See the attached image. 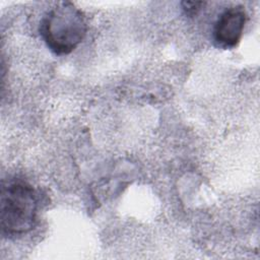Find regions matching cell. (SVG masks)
Returning a JSON list of instances; mask_svg holds the SVG:
<instances>
[{"mask_svg":"<svg viewBox=\"0 0 260 260\" xmlns=\"http://www.w3.org/2000/svg\"><path fill=\"white\" fill-rule=\"evenodd\" d=\"M86 31L83 12L69 1L57 3L40 22V35L56 55L71 53L83 41Z\"/></svg>","mask_w":260,"mask_h":260,"instance_id":"1","label":"cell"},{"mask_svg":"<svg viewBox=\"0 0 260 260\" xmlns=\"http://www.w3.org/2000/svg\"><path fill=\"white\" fill-rule=\"evenodd\" d=\"M38 198L32 186L21 179L3 181L0 191V226L3 234L29 232L37 220Z\"/></svg>","mask_w":260,"mask_h":260,"instance_id":"2","label":"cell"},{"mask_svg":"<svg viewBox=\"0 0 260 260\" xmlns=\"http://www.w3.org/2000/svg\"><path fill=\"white\" fill-rule=\"evenodd\" d=\"M247 14L245 7L236 5L224 9L213 26V40L215 44L223 49L237 46L242 38Z\"/></svg>","mask_w":260,"mask_h":260,"instance_id":"3","label":"cell"},{"mask_svg":"<svg viewBox=\"0 0 260 260\" xmlns=\"http://www.w3.org/2000/svg\"><path fill=\"white\" fill-rule=\"evenodd\" d=\"M204 5H205V2H202V1H184V2H182V7L187 15L196 14Z\"/></svg>","mask_w":260,"mask_h":260,"instance_id":"4","label":"cell"}]
</instances>
